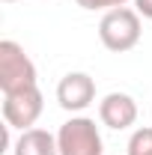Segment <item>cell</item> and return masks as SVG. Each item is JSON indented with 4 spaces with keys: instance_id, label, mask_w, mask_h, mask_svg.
I'll return each mask as SVG.
<instances>
[{
    "instance_id": "cell-9",
    "label": "cell",
    "mask_w": 152,
    "mask_h": 155,
    "mask_svg": "<svg viewBox=\"0 0 152 155\" xmlns=\"http://www.w3.org/2000/svg\"><path fill=\"white\" fill-rule=\"evenodd\" d=\"M81 9H90V12H95V9H116V6H125L128 0H75Z\"/></svg>"
},
{
    "instance_id": "cell-7",
    "label": "cell",
    "mask_w": 152,
    "mask_h": 155,
    "mask_svg": "<svg viewBox=\"0 0 152 155\" xmlns=\"http://www.w3.org/2000/svg\"><path fill=\"white\" fill-rule=\"evenodd\" d=\"M15 155H60L57 137L45 128H27L21 131V137L15 140Z\"/></svg>"
},
{
    "instance_id": "cell-11",
    "label": "cell",
    "mask_w": 152,
    "mask_h": 155,
    "mask_svg": "<svg viewBox=\"0 0 152 155\" xmlns=\"http://www.w3.org/2000/svg\"><path fill=\"white\" fill-rule=\"evenodd\" d=\"M6 3H12V0H6Z\"/></svg>"
},
{
    "instance_id": "cell-5",
    "label": "cell",
    "mask_w": 152,
    "mask_h": 155,
    "mask_svg": "<svg viewBox=\"0 0 152 155\" xmlns=\"http://www.w3.org/2000/svg\"><path fill=\"white\" fill-rule=\"evenodd\" d=\"M57 101L63 110H87L95 101V81L87 72H69L57 84Z\"/></svg>"
},
{
    "instance_id": "cell-2",
    "label": "cell",
    "mask_w": 152,
    "mask_h": 155,
    "mask_svg": "<svg viewBox=\"0 0 152 155\" xmlns=\"http://www.w3.org/2000/svg\"><path fill=\"white\" fill-rule=\"evenodd\" d=\"M27 87H36V66L24 54L18 42L3 39L0 42V90L3 93H18Z\"/></svg>"
},
{
    "instance_id": "cell-8",
    "label": "cell",
    "mask_w": 152,
    "mask_h": 155,
    "mask_svg": "<svg viewBox=\"0 0 152 155\" xmlns=\"http://www.w3.org/2000/svg\"><path fill=\"white\" fill-rule=\"evenodd\" d=\"M128 155H152V128H137L128 137Z\"/></svg>"
},
{
    "instance_id": "cell-4",
    "label": "cell",
    "mask_w": 152,
    "mask_h": 155,
    "mask_svg": "<svg viewBox=\"0 0 152 155\" xmlns=\"http://www.w3.org/2000/svg\"><path fill=\"white\" fill-rule=\"evenodd\" d=\"M42 90L36 87H27V90H18V93H3V119L9 128H33L36 119L42 116Z\"/></svg>"
},
{
    "instance_id": "cell-3",
    "label": "cell",
    "mask_w": 152,
    "mask_h": 155,
    "mask_svg": "<svg viewBox=\"0 0 152 155\" xmlns=\"http://www.w3.org/2000/svg\"><path fill=\"white\" fill-rule=\"evenodd\" d=\"M60 155H101V134L90 116H72L57 131Z\"/></svg>"
},
{
    "instance_id": "cell-10",
    "label": "cell",
    "mask_w": 152,
    "mask_h": 155,
    "mask_svg": "<svg viewBox=\"0 0 152 155\" xmlns=\"http://www.w3.org/2000/svg\"><path fill=\"white\" fill-rule=\"evenodd\" d=\"M134 9L140 18H149L152 21V0H134Z\"/></svg>"
},
{
    "instance_id": "cell-6",
    "label": "cell",
    "mask_w": 152,
    "mask_h": 155,
    "mask_svg": "<svg viewBox=\"0 0 152 155\" xmlns=\"http://www.w3.org/2000/svg\"><path fill=\"white\" fill-rule=\"evenodd\" d=\"M98 119L107 125V128H128L137 119V101L128 93H107V96L98 101Z\"/></svg>"
},
{
    "instance_id": "cell-1",
    "label": "cell",
    "mask_w": 152,
    "mask_h": 155,
    "mask_svg": "<svg viewBox=\"0 0 152 155\" xmlns=\"http://www.w3.org/2000/svg\"><path fill=\"white\" fill-rule=\"evenodd\" d=\"M140 15L137 9H128V6H116V9H107L104 18L98 24V39L107 51L114 54H125L131 51L134 45L140 42Z\"/></svg>"
}]
</instances>
